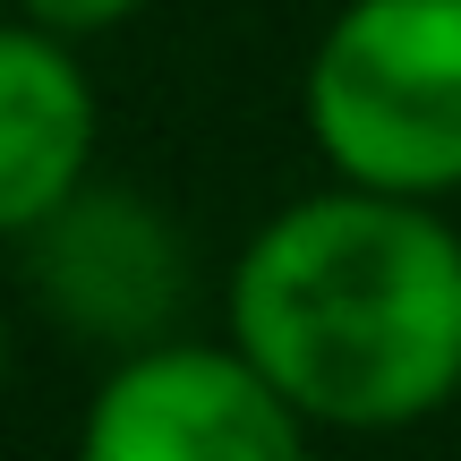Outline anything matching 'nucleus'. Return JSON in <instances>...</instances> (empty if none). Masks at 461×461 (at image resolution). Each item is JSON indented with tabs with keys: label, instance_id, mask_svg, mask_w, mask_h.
<instances>
[{
	"label": "nucleus",
	"instance_id": "obj_1",
	"mask_svg": "<svg viewBox=\"0 0 461 461\" xmlns=\"http://www.w3.org/2000/svg\"><path fill=\"white\" fill-rule=\"evenodd\" d=\"M230 333L299 419L402 428L461 384V240L384 188L308 197L240 257Z\"/></svg>",
	"mask_w": 461,
	"mask_h": 461
},
{
	"label": "nucleus",
	"instance_id": "obj_2",
	"mask_svg": "<svg viewBox=\"0 0 461 461\" xmlns=\"http://www.w3.org/2000/svg\"><path fill=\"white\" fill-rule=\"evenodd\" d=\"M308 129L350 188L461 180V0H359L308 68Z\"/></svg>",
	"mask_w": 461,
	"mask_h": 461
},
{
	"label": "nucleus",
	"instance_id": "obj_3",
	"mask_svg": "<svg viewBox=\"0 0 461 461\" xmlns=\"http://www.w3.org/2000/svg\"><path fill=\"white\" fill-rule=\"evenodd\" d=\"M77 461H308V445L248 350H146L95 393Z\"/></svg>",
	"mask_w": 461,
	"mask_h": 461
},
{
	"label": "nucleus",
	"instance_id": "obj_4",
	"mask_svg": "<svg viewBox=\"0 0 461 461\" xmlns=\"http://www.w3.org/2000/svg\"><path fill=\"white\" fill-rule=\"evenodd\" d=\"M95 154V95L43 34L0 26V230H43Z\"/></svg>",
	"mask_w": 461,
	"mask_h": 461
},
{
	"label": "nucleus",
	"instance_id": "obj_5",
	"mask_svg": "<svg viewBox=\"0 0 461 461\" xmlns=\"http://www.w3.org/2000/svg\"><path fill=\"white\" fill-rule=\"evenodd\" d=\"M43 26H60V34H95V26H112V17H129L137 0H26Z\"/></svg>",
	"mask_w": 461,
	"mask_h": 461
},
{
	"label": "nucleus",
	"instance_id": "obj_6",
	"mask_svg": "<svg viewBox=\"0 0 461 461\" xmlns=\"http://www.w3.org/2000/svg\"><path fill=\"white\" fill-rule=\"evenodd\" d=\"M0 359H9V342H0Z\"/></svg>",
	"mask_w": 461,
	"mask_h": 461
}]
</instances>
